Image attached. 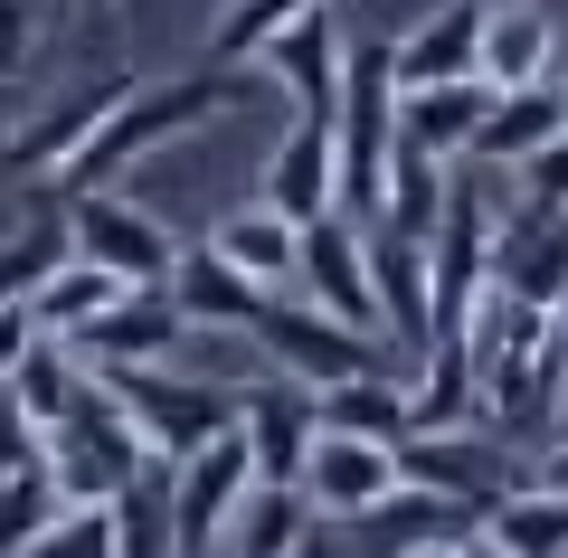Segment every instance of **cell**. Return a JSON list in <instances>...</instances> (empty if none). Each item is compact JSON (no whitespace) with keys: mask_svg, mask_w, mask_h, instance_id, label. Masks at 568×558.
Here are the masks:
<instances>
[{"mask_svg":"<svg viewBox=\"0 0 568 558\" xmlns=\"http://www.w3.org/2000/svg\"><path fill=\"white\" fill-rule=\"evenodd\" d=\"M493 284H511L521 303H559L568 294V209H511L503 237H493Z\"/></svg>","mask_w":568,"mask_h":558,"instance_id":"cell-17","label":"cell"},{"mask_svg":"<svg viewBox=\"0 0 568 558\" xmlns=\"http://www.w3.org/2000/svg\"><path fill=\"white\" fill-rule=\"evenodd\" d=\"M227 104H246V77L227 58H209V77H181V85H142L133 77V95L114 104V114L95 123V142H85L77 161H58L48 171V190L58 200H85V190H114L133 161H152V152H171L181 133H200V123H219Z\"/></svg>","mask_w":568,"mask_h":558,"instance_id":"cell-1","label":"cell"},{"mask_svg":"<svg viewBox=\"0 0 568 558\" xmlns=\"http://www.w3.org/2000/svg\"><path fill=\"white\" fill-rule=\"evenodd\" d=\"M29 464H48V426L0 388V474H29Z\"/></svg>","mask_w":568,"mask_h":558,"instance_id":"cell-30","label":"cell"},{"mask_svg":"<svg viewBox=\"0 0 568 558\" xmlns=\"http://www.w3.org/2000/svg\"><path fill=\"white\" fill-rule=\"evenodd\" d=\"M549 133H568V77H540V85H503L484 114V133H474V161H530Z\"/></svg>","mask_w":568,"mask_h":558,"instance_id":"cell-20","label":"cell"},{"mask_svg":"<svg viewBox=\"0 0 568 558\" xmlns=\"http://www.w3.org/2000/svg\"><path fill=\"white\" fill-rule=\"evenodd\" d=\"M549 426H559V436H568V379H559V407H549Z\"/></svg>","mask_w":568,"mask_h":558,"instance_id":"cell-34","label":"cell"},{"mask_svg":"<svg viewBox=\"0 0 568 558\" xmlns=\"http://www.w3.org/2000/svg\"><path fill=\"white\" fill-rule=\"evenodd\" d=\"M29 39H39V20H29V0H0V77L29 58Z\"/></svg>","mask_w":568,"mask_h":558,"instance_id":"cell-32","label":"cell"},{"mask_svg":"<svg viewBox=\"0 0 568 558\" xmlns=\"http://www.w3.org/2000/svg\"><path fill=\"white\" fill-rule=\"evenodd\" d=\"M114 520H123V558H152V549H171V501H152V493H142V474L114 493Z\"/></svg>","mask_w":568,"mask_h":558,"instance_id":"cell-28","label":"cell"},{"mask_svg":"<svg viewBox=\"0 0 568 558\" xmlns=\"http://www.w3.org/2000/svg\"><path fill=\"white\" fill-rule=\"evenodd\" d=\"M313 493L304 483H246V501L227 511V549H246V558H284V549H313Z\"/></svg>","mask_w":568,"mask_h":558,"instance_id":"cell-22","label":"cell"},{"mask_svg":"<svg viewBox=\"0 0 568 558\" xmlns=\"http://www.w3.org/2000/svg\"><path fill=\"white\" fill-rule=\"evenodd\" d=\"M67 246L95 256V265H114L123 284H171V265H181V237H171L142 200H123V190H85V200H67Z\"/></svg>","mask_w":568,"mask_h":558,"instance_id":"cell-6","label":"cell"},{"mask_svg":"<svg viewBox=\"0 0 568 558\" xmlns=\"http://www.w3.org/2000/svg\"><path fill=\"white\" fill-rule=\"evenodd\" d=\"M294 284H304V303H323V313L361 322V332H379V275H369V219H351V209H323V219H304V256H294ZM388 341V332H379Z\"/></svg>","mask_w":568,"mask_h":558,"instance_id":"cell-7","label":"cell"},{"mask_svg":"<svg viewBox=\"0 0 568 558\" xmlns=\"http://www.w3.org/2000/svg\"><path fill=\"white\" fill-rule=\"evenodd\" d=\"M29 341H39V313H29V294H20V303H0V379L20 369V351H29Z\"/></svg>","mask_w":568,"mask_h":558,"instance_id":"cell-31","label":"cell"},{"mask_svg":"<svg viewBox=\"0 0 568 558\" xmlns=\"http://www.w3.org/2000/svg\"><path fill=\"white\" fill-rule=\"evenodd\" d=\"M369 275H379V332L398 359H417L436 341V256L426 237H398V227H369Z\"/></svg>","mask_w":568,"mask_h":558,"instance_id":"cell-11","label":"cell"},{"mask_svg":"<svg viewBox=\"0 0 568 558\" xmlns=\"http://www.w3.org/2000/svg\"><path fill=\"white\" fill-rule=\"evenodd\" d=\"M123 95H133V77H95V85H77V95H58L39 123H29V133H10V142H0V171H29V180H48L58 161H77L85 142H95V123L114 114Z\"/></svg>","mask_w":568,"mask_h":558,"instance_id":"cell-16","label":"cell"},{"mask_svg":"<svg viewBox=\"0 0 568 558\" xmlns=\"http://www.w3.org/2000/svg\"><path fill=\"white\" fill-rule=\"evenodd\" d=\"M304 10H323V0H227L219 20H209V58H227V67L265 58V48H275V29H294Z\"/></svg>","mask_w":568,"mask_h":558,"instance_id":"cell-26","label":"cell"},{"mask_svg":"<svg viewBox=\"0 0 568 558\" xmlns=\"http://www.w3.org/2000/svg\"><path fill=\"white\" fill-rule=\"evenodd\" d=\"M304 493L323 520H369L388 493H398V445L388 436H351V426H323L304 464Z\"/></svg>","mask_w":568,"mask_h":558,"instance_id":"cell-9","label":"cell"},{"mask_svg":"<svg viewBox=\"0 0 568 558\" xmlns=\"http://www.w3.org/2000/svg\"><path fill=\"white\" fill-rule=\"evenodd\" d=\"M559 77H568V67H559Z\"/></svg>","mask_w":568,"mask_h":558,"instance_id":"cell-38","label":"cell"},{"mask_svg":"<svg viewBox=\"0 0 568 558\" xmlns=\"http://www.w3.org/2000/svg\"><path fill=\"white\" fill-rule=\"evenodd\" d=\"M265 200H275L284 219H323V209H342V142H332V123L294 114V133H284L275 161H265Z\"/></svg>","mask_w":568,"mask_h":558,"instance_id":"cell-18","label":"cell"},{"mask_svg":"<svg viewBox=\"0 0 568 558\" xmlns=\"http://www.w3.org/2000/svg\"><path fill=\"white\" fill-rule=\"evenodd\" d=\"M484 48V0H446L436 20H417L398 39V85H436V77H484L474 67Z\"/></svg>","mask_w":568,"mask_h":558,"instance_id":"cell-23","label":"cell"},{"mask_svg":"<svg viewBox=\"0 0 568 558\" xmlns=\"http://www.w3.org/2000/svg\"><path fill=\"white\" fill-rule=\"evenodd\" d=\"M484 549L493 558H559L568 549V493H559V483H540V474L511 483V493L484 511Z\"/></svg>","mask_w":568,"mask_h":558,"instance_id":"cell-21","label":"cell"},{"mask_svg":"<svg viewBox=\"0 0 568 558\" xmlns=\"http://www.w3.org/2000/svg\"><path fill=\"white\" fill-rule=\"evenodd\" d=\"M77 10H95V20H104V10H123V0H77Z\"/></svg>","mask_w":568,"mask_h":558,"instance_id":"cell-35","label":"cell"},{"mask_svg":"<svg viewBox=\"0 0 568 558\" xmlns=\"http://www.w3.org/2000/svg\"><path fill=\"white\" fill-rule=\"evenodd\" d=\"M171 303H181L200 332H256V313L275 303V284H256L219 237H200V246H181V265H171Z\"/></svg>","mask_w":568,"mask_h":558,"instance_id":"cell-13","label":"cell"},{"mask_svg":"<svg viewBox=\"0 0 568 558\" xmlns=\"http://www.w3.org/2000/svg\"><path fill=\"white\" fill-rule=\"evenodd\" d=\"M265 67H275V85H284V104H294V114H313V123H332V114H342L351 39H342V20H332V0H323V10H304L294 29H275Z\"/></svg>","mask_w":568,"mask_h":558,"instance_id":"cell-10","label":"cell"},{"mask_svg":"<svg viewBox=\"0 0 568 558\" xmlns=\"http://www.w3.org/2000/svg\"><path fill=\"white\" fill-rule=\"evenodd\" d=\"M540 483H559V493H568V436L549 445V464H540Z\"/></svg>","mask_w":568,"mask_h":558,"instance_id":"cell-33","label":"cell"},{"mask_svg":"<svg viewBox=\"0 0 568 558\" xmlns=\"http://www.w3.org/2000/svg\"><path fill=\"white\" fill-rule=\"evenodd\" d=\"M256 483V455H246V426L209 436L200 455L171 464V549H227V511Z\"/></svg>","mask_w":568,"mask_h":558,"instance_id":"cell-8","label":"cell"},{"mask_svg":"<svg viewBox=\"0 0 568 558\" xmlns=\"http://www.w3.org/2000/svg\"><path fill=\"white\" fill-rule=\"evenodd\" d=\"M209 237H219V246H227V256H237L256 284H275V294L294 284V256H304V219H284L275 200H246V209H227V219L209 227Z\"/></svg>","mask_w":568,"mask_h":558,"instance_id":"cell-24","label":"cell"},{"mask_svg":"<svg viewBox=\"0 0 568 558\" xmlns=\"http://www.w3.org/2000/svg\"><path fill=\"white\" fill-rule=\"evenodd\" d=\"M398 483H426V493L465 501V511H493V501L511 493L521 474V455H511L503 426H407L398 436Z\"/></svg>","mask_w":568,"mask_h":558,"instance_id":"cell-5","label":"cell"},{"mask_svg":"<svg viewBox=\"0 0 568 558\" xmlns=\"http://www.w3.org/2000/svg\"><path fill=\"white\" fill-rule=\"evenodd\" d=\"M446 200H455V180H446V161L436 152H388V190H379V219L369 227H398V237H436V219H446Z\"/></svg>","mask_w":568,"mask_h":558,"instance_id":"cell-25","label":"cell"},{"mask_svg":"<svg viewBox=\"0 0 568 558\" xmlns=\"http://www.w3.org/2000/svg\"><path fill=\"white\" fill-rule=\"evenodd\" d=\"M549 322H559V332H568V294H559V303H549Z\"/></svg>","mask_w":568,"mask_h":558,"instance_id":"cell-36","label":"cell"},{"mask_svg":"<svg viewBox=\"0 0 568 558\" xmlns=\"http://www.w3.org/2000/svg\"><path fill=\"white\" fill-rule=\"evenodd\" d=\"M152 464H162V455L142 445V426L123 417V398H114L104 379L77 398V417L48 426V474H58V493H67V501H114L123 483L152 474Z\"/></svg>","mask_w":568,"mask_h":558,"instance_id":"cell-4","label":"cell"},{"mask_svg":"<svg viewBox=\"0 0 568 558\" xmlns=\"http://www.w3.org/2000/svg\"><path fill=\"white\" fill-rule=\"evenodd\" d=\"M0 142H10V95H0Z\"/></svg>","mask_w":568,"mask_h":558,"instance_id":"cell-37","label":"cell"},{"mask_svg":"<svg viewBox=\"0 0 568 558\" xmlns=\"http://www.w3.org/2000/svg\"><path fill=\"white\" fill-rule=\"evenodd\" d=\"M511 180H521L530 209H568V133H549L530 161H511Z\"/></svg>","mask_w":568,"mask_h":558,"instance_id":"cell-29","label":"cell"},{"mask_svg":"<svg viewBox=\"0 0 568 558\" xmlns=\"http://www.w3.org/2000/svg\"><path fill=\"white\" fill-rule=\"evenodd\" d=\"M474 67H484V85L559 77V29H549V10H530V0H484V48H474Z\"/></svg>","mask_w":568,"mask_h":558,"instance_id":"cell-19","label":"cell"},{"mask_svg":"<svg viewBox=\"0 0 568 558\" xmlns=\"http://www.w3.org/2000/svg\"><path fill=\"white\" fill-rule=\"evenodd\" d=\"M493 95H503V85H484V77L398 85V142L407 152H436V161H465L474 133H484V114H493Z\"/></svg>","mask_w":568,"mask_h":558,"instance_id":"cell-15","label":"cell"},{"mask_svg":"<svg viewBox=\"0 0 568 558\" xmlns=\"http://www.w3.org/2000/svg\"><path fill=\"white\" fill-rule=\"evenodd\" d=\"M190 332H200V322L171 303V284H133L123 303H104V313L77 332V351L85 359H181Z\"/></svg>","mask_w":568,"mask_h":558,"instance_id":"cell-14","label":"cell"},{"mask_svg":"<svg viewBox=\"0 0 568 558\" xmlns=\"http://www.w3.org/2000/svg\"><path fill=\"white\" fill-rule=\"evenodd\" d=\"M265 351V369H284V379H304L313 398L323 388H342V379H361V369H388V341L379 332H361V322H342V313H323V303H265L256 313V332H246Z\"/></svg>","mask_w":568,"mask_h":558,"instance_id":"cell-3","label":"cell"},{"mask_svg":"<svg viewBox=\"0 0 568 558\" xmlns=\"http://www.w3.org/2000/svg\"><path fill=\"white\" fill-rule=\"evenodd\" d=\"M58 474L48 464H29V474H0V558L10 549H39V530H48V511H58Z\"/></svg>","mask_w":568,"mask_h":558,"instance_id":"cell-27","label":"cell"},{"mask_svg":"<svg viewBox=\"0 0 568 558\" xmlns=\"http://www.w3.org/2000/svg\"><path fill=\"white\" fill-rule=\"evenodd\" d=\"M237 426H246V455H256V474H265V483H304L313 436H323V398H313L304 379H284V369H275L265 388H246Z\"/></svg>","mask_w":568,"mask_h":558,"instance_id":"cell-12","label":"cell"},{"mask_svg":"<svg viewBox=\"0 0 568 558\" xmlns=\"http://www.w3.org/2000/svg\"><path fill=\"white\" fill-rule=\"evenodd\" d=\"M95 379L123 398V417L142 426V445H152L162 464L200 455V445L227 436V426H237V407H246V388L190 379V369H171V359H95Z\"/></svg>","mask_w":568,"mask_h":558,"instance_id":"cell-2","label":"cell"}]
</instances>
